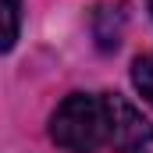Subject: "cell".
I'll use <instances>...</instances> for the list:
<instances>
[{
    "instance_id": "obj_1",
    "label": "cell",
    "mask_w": 153,
    "mask_h": 153,
    "mask_svg": "<svg viewBox=\"0 0 153 153\" xmlns=\"http://www.w3.org/2000/svg\"><path fill=\"white\" fill-rule=\"evenodd\" d=\"M50 139L68 153H96L107 146L103 93H71L50 114Z\"/></svg>"
},
{
    "instance_id": "obj_2",
    "label": "cell",
    "mask_w": 153,
    "mask_h": 153,
    "mask_svg": "<svg viewBox=\"0 0 153 153\" xmlns=\"http://www.w3.org/2000/svg\"><path fill=\"white\" fill-rule=\"evenodd\" d=\"M103 114H107V146L114 153H153V125L135 103H128L117 93H103Z\"/></svg>"
},
{
    "instance_id": "obj_3",
    "label": "cell",
    "mask_w": 153,
    "mask_h": 153,
    "mask_svg": "<svg viewBox=\"0 0 153 153\" xmlns=\"http://www.w3.org/2000/svg\"><path fill=\"white\" fill-rule=\"evenodd\" d=\"M121 25H125V7L121 4H100L93 14V36L100 43V50H114L121 43Z\"/></svg>"
},
{
    "instance_id": "obj_4",
    "label": "cell",
    "mask_w": 153,
    "mask_h": 153,
    "mask_svg": "<svg viewBox=\"0 0 153 153\" xmlns=\"http://www.w3.org/2000/svg\"><path fill=\"white\" fill-rule=\"evenodd\" d=\"M22 32V0H0V53H7Z\"/></svg>"
},
{
    "instance_id": "obj_5",
    "label": "cell",
    "mask_w": 153,
    "mask_h": 153,
    "mask_svg": "<svg viewBox=\"0 0 153 153\" xmlns=\"http://www.w3.org/2000/svg\"><path fill=\"white\" fill-rule=\"evenodd\" d=\"M132 85L139 89V96L153 107V53H139L132 61Z\"/></svg>"
},
{
    "instance_id": "obj_6",
    "label": "cell",
    "mask_w": 153,
    "mask_h": 153,
    "mask_svg": "<svg viewBox=\"0 0 153 153\" xmlns=\"http://www.w3.org/2000/svg\"><path fill=\"white\" fill-rule=\"evenodd\" d=\"M146 4H150V14H153V0H146Z\"/></svg>"
}]
</instances>
